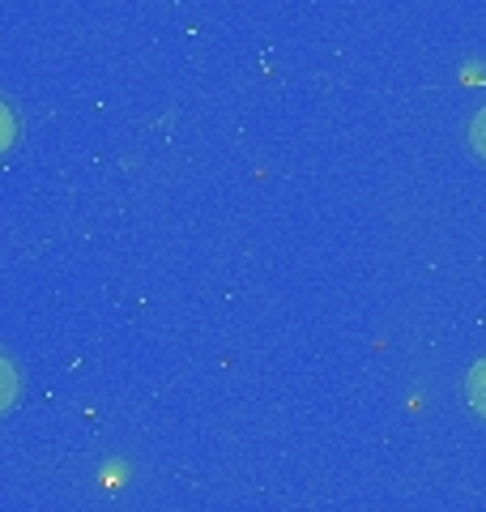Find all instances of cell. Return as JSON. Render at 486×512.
<instances>
[{
    "mask_svg": "<svg viewBox=\"0 0 486 512\" xmlns=\"http://www.w3.org/2000/svg\"><path fill=\"white\" fill-rule=\"evenodd\" d=\"M465 397H469V410L486 419V359H478L474 367H469V376H465Z\"/></svg>",
    "mask_w": 486,
    "mask_h": 512,
    "instance_id": "cell-1",
    "label": "cell"
},
{
    "mask_svg": "<svg viewBox=\"0 0 486 512\" xmlns=\"http://www.w3.org/2000/svg\"><path fill=\"white\" fill-rule=\"evenodd\" d=\"M18 402V372H13V363L0 355V410H9Z\"/></svg>",
    "mask_w": 486,
    "mask_h": 512,
    "instance_id": "cell-2",
    "label": "cell"
},
{
    "mask_svg": "<svg viewBox=\"0 0 486 512\" xmlns=\"http://www.w3.org/2000/svg\"><path fill=\"white\" fill-rule=\"evenodd\" d=\"M13 141H18V116L9 103H0V154L13 150Z\"/></svg>",
    "mask_w": 486,
    "mask_h": 512,
    "instance_id": "cell-3",
    "label": "cell"
},
{
    "mask_svg": "<svg viewBox=\"0 0 486 512\" xmlns=\"http://www.w3.org/2000/svg\"><path fill=\"white\" fill-rule=\"evenodd\" d=\"M469 146H474L478 158H486V107L474 116V124H469Z\"/></svg>",
    "mask_w": 486,
    "mask_h": 512,
    "instance_id": "cell-4",
    "label": "cell"
}]
</instances>
